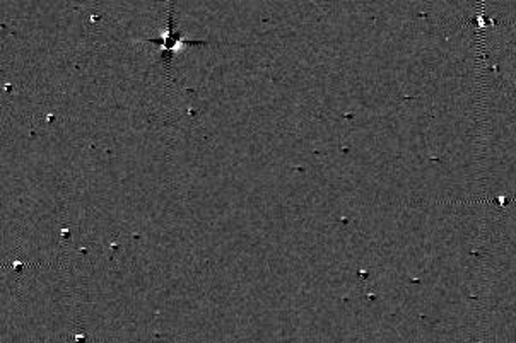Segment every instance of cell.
Returning <instances> with one entry per match:
<instances>
[{
    "mask_svg": "<svg viewBox=\"0 0 516 343\" xmlns=\"http://www.w3.org/2000/svg\"><path fill=\"white\" fill-rule=\"evenodd\" d=\"M168 26H170V29H168V33L163 36V45H159V46H161L163 51H175L178 46L181 45V43H183V45H188V46L206 45V41L185 40V38L176 31V28H175V9H173V0H170V17H168Z\"/></svg>",
    "mask_w": 516,
    "mask_h": 343,
    "instance_id": "6da1fadb",
    "label": "cell"
}]
</instances>
